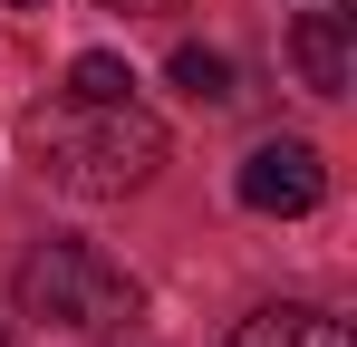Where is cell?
I'll list each match as a JSON object with an SVG mask.
<instances>
[{
	"label": "cell",
	"instance_id": "obj_1",
	"mask_svg": "<svg viewBox=\"0 0 357 347\" xmlns=\"http://www.w3.org/2000/svg\"><path fill=\"white\" fill-rule=\"evenodd\" d=\"M20 145L59 193H87V203H126L165 164V125L135 97H59V107H39L20 125Z\"/></svg>",
	"mask_w": 357,
	"mask_h": 347
},
{
	"label": "cell",
	"instance_id": "obj_2",
	"mask_svg": "<svg viewBox=\"0 0 357 347\" xmlns=\"http://www.w3.org/2000/svg\"><path fill=\"white\" fill-rule=\"evenodd\" d=\"M10 289H20V309H29L39 328H59V338H107V328L135 318V280H126L97 241H39Z\"/></svg>",
	"mask_w": 357,
	"mask_h": 347
},
{
	"label": "cell",
	"instance_id": "obj_3",
	"mask_svg": "<svg viewBox=\"0 0 357 347\" xmlns=\"http://www.w3.org/2000/svg\"><path fill=\"white\" fill-rule=\"evenodd\" d=\"M241 203H251V213H280V222L319 213V203H328V164H319V145H299V135L251 145V155H241Z\"/></svg>",
	"mask_w": 357,
	"mask_h": 347
},
{
	"label": "cell",
	"instance_id": "obj_4",
	"mask_svg": "<svg viewBox=\"0 0 357 347\" xmlns=\"http://www.w3.org/2000/svg\"><path fill=\"white\" fill-rule=\"evenodd\" d=\"M222 347H357V338H348V318H328L309 299H280V309H251Z\"/></svg>",
	"mask_w": 357,
	"mask_h": 347
},
{
	"label": "cell",
	"instance_id": "obj_5",
	"mask_svg": "<svg viewBox=\"0 0 357 347\" xmlns=\"http://www.w3.org/2000/svg\"><path fill=\"white\" fill-rule=\"evenodd\" d=\"M290 68H299L309 97H348V20L338 10H309L290 29Z\"/></svg>",
	"mask_w": 357,
	"mask_h": 347
},
{
	"label": "cell",
	"instance_id": "obj_6",
	"mask_svg": "<svg viewBox=\"0 0 357 347\" xmlns=\"http://www.w3.org/2000/svg\"><path fill=\"white\" fill-rule=\"evenodd\" d=\"M174 87L193 107H222V97H232V58L222 49H174Z\"/></svg>",
	"mask_w": 357,
	"mask_h": 347
},
{
	"label": "cell",
	"instance_id": "obj_7",
	"mask_svg": "<svg viewBox=\"0 0 357 347\" xmlns=\"http://www.w3.org/2000/svg\"><path fill=\"white\" fill-rule=\"evenodd\" d=\"M68 97H135V77H126V58L107 49H87L77 68H68Z\"/></svg>",
	"mask_w": 357,
	"mask_h": 347
},
{
	"label": "cell",
	"instance_id": "obj_8",
	"mask_svg": "<svg viewBox=\"0 0 357 347\" xmlns=\"http://www.w3.org/2000/svg\"><path fill=\"white\" fill-rule=\"evenodd\" d=\"M107 10H174V0H107Z\"/></svg>",
	"mask_w": 357,
	"mask_h": 347
},
{
	"label": "cell",
	"instance_id": "obj_9",
	"mask_svg": "<svg viewBox=\"0 0 357 347\" xmlns=\"http://www.w3.org/2000/svg\"><path fill=\"white\" fill-rule=\"evenodd\" d=\"M20 10H49V0H20Z\"/></svg>",
	"mask_w": 357,
	"mask_h": 347
},
{
	"label": "cell",
	"instance_id": "obj_10",
	"mask_svg": "<svg viewBox=\"0 0 357 347\" xmlns=\"http://www.w3.org/2000/svg\"><path fill=\"white\" fill-rule=\"evenodd\" d=\"M0 347H10V338H0Z\"/></svg>",
	"mask_w": 357,
	"mask_h": 347
}]
</instances>
